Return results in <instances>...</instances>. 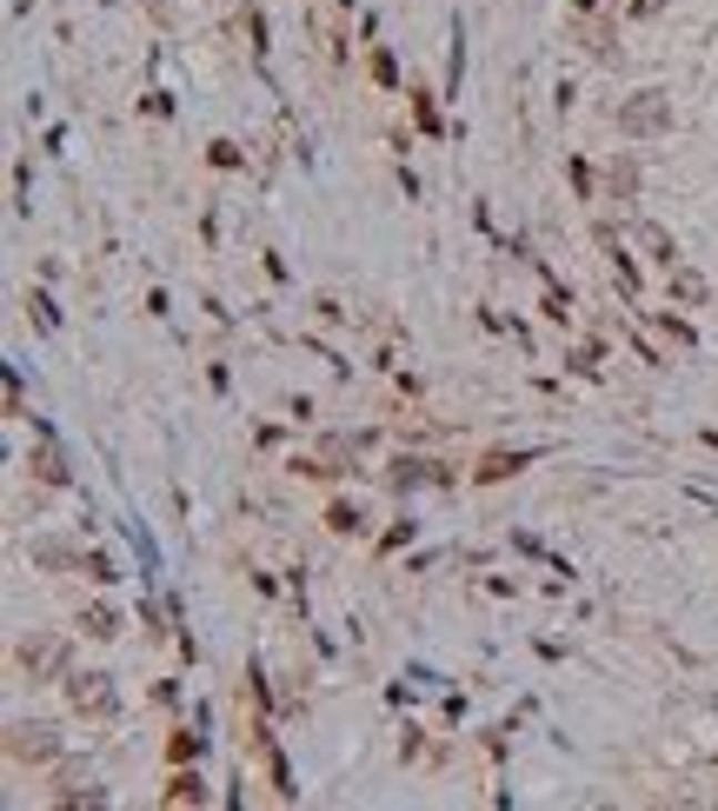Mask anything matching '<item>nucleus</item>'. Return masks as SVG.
<instances>
[{
    "mask_svg": "<svg viewBox=\"0 0 718 811\" xmlns=\"http://www.w3.org/2000/svg\"><path fill=\"white\" fill-rule=\"evenodd\" d=\"M7 759H13V766H47V759H60V726H47V719H13V726H7Z\"/></svg>",
    "mask_w": 718,
    "mask_h": 811,
    "instance_id": "1",
    "label": "nucleus"
},
{
    "mask_svg": "<svg viewBox=\"0 0 718 811\" xmlns=\"http://www.w3.org/2000/svg\"><path fill=\"white\" fill-rule=\"evenodd\" d=\"M60 692H67V706H73V712H87V719H113V706H120L107 672H67V679H60Z\"/></svg>",
    "mask_w": 718,
    "mask_h": 811,
    "instance_id": "2",
    "label": "nucleus"
},
{
    "mask_svg": "<svg viewBox=\"0 0 718 811\" xmlns=\"http://www.w3.org/2000/svg\"><path fill=\"white\" fill-rule=\"evenodd\" d=\"M13 666L33 679V686H47V679H67L73 666H67V646L60 639H20V652H13Z\"/></svg>",
    "mask_w": 718,
    "mask_h": 811,
    "instance_id": "3",
    "label": "nucleus"
},
{
    "mask_svg": "<svg viewBox=\"0 0 718 811\" xmlns=\"http://www.w3.org/2000/svg\"><path fill=\"white\" fill-rule=\"evenodd\" d=\"M666 126H673L666 93H639L633 107H619V133H633V140H653V133H666Z\"/></svg>",
    "mask_w": 718,
    "mask_h": 811,
    "instance_id": "4",
    "label": "nucleus"
},
{
    "mask_svg": "<svg viewBox=\"0 0 718 811\" xmlns=\"http://www.w3.org/2000/svg\"><path fill=\"white\" fill-rule=\"evenodd\" d=\"M33 566H53V572H87V553L67 546V539H33Z\"/></svg>",
    "mask_w": 718,
    "mask_h": 811,
    "instance_id": "5",
    "label": "nucleus"
},
{
    "mask_svg": "<svg viewBox=\"0 0 718 811\" xmlns=\"http://www.w3.org/2000/svg\"><path fill=\"white\" fill-rule=\"evenodd\" d=\"M526 459H533V453H486V459H479V473H473V479H479V486H499V479H513V473H519V466H526Z\"/></svg>",
    "mask_w": 718,
    "mask_h": 811,
    "instance_id": "6",
    "label": "nucleus"
},
{
    "mask_svg": "<svg viewBox=\"0 0 718 811\" xmlns=\"http://www.w3.org/2000/svg\"><path fill=\"white\" fill-rule=\"evenodd\" d=\"M160 805H206L200 772H173V779H166V792H160Z\"/></svg>",
    "mask_w": 718,
    "mask_h": 811,
    "instance_id": "7",
    "label": "nucleus"
},
{
    "mask_svg": "<svg viewBox=\"0 0 718 811\" xmlns=\"http://www.w3.org/2000/svg\"><path fill=\"white\" fill-rule=\"evenodd\" d=\"M606 193H613V200H633V193H639V166H633V160H613V166H606Z\"/></svg>",
    "mask_w": 718,
    "mask_h": 811,
    "instance_id": "8",
    "label": "nucleus"
},
{
    "mask_svg": "<svg viewBox=\"0 0 718 811\" xmlns=\"http://www.w3.org/2000/svg\"><path fill=\"white\" fill-rule=\"evenodd\" d=\"M27 466H33V473H40L47 486H67V479H73V473H67V459H60L53 446H40V453H27Z\"/></svg>",
    "mask_w": 718,
    "mask_h": 811,
    "instance_id": "9",
    "label": "nucleus"
},
{
    "mask_svg": "<svg viewBox=\"0 0 718 811\" xmlns=\"http://www.w3.org/2000/svg\"><path fill=\"white\" fill-rule=\"evenodd\" d=\"M326 526H333L340 539H360V533H366V519H360V506H346V499H333V506H326Z\"/></svg>",
    "mask_w": 718,
    "mask_h": 811,
    "instance_id": "10",
    "label": "nucleus"
},
{
    "mask_svg": "<svg viewBox=\"0 0 718 811\" xmlns=\"http://www.w3.org/2000/svg\"><path fill=\"white\" fill-rule=\"evenodd\" d=\"M673 293H679L686 306H706V293H712V286H706V280H699L692 266H673Z\"/></svg>",
    "mask_w": 718,
    "mask_h": 811,
    "instance_id": "11",
    "label": "nucleus"
},
{
    "mask_svg": "<svg viewBox=\"0 0 718 811\" xmlns=\"http://www.w3.org/2000/svg\"><path fill=\"white\" fill-rule=\"evenodd\" d=\"M80 626H87V639H113V632H120V619H113L107 606H87V612H80Z\"/></svg>",
    "mask_w": 718,
    "mask_h": 811,
    "instance_id": "12",
    "label": "nucleus"
},
{
    "mask_svg": "<svg viewBox=\"0 0 718 811\" xmlns=\"http://www.w3.org/2000/svg\"><path fill=\"white\" fill-rule=\"evenodd\" d=\"M413 113H419V126H426V133H439V113H433V100H426V93H413Z\"/></svg>",
    "mask_w": 718,
    "mask_h": 811,
    "instance_id": "13",
    "label": "nucleus"
},
{
    "mask_svg": "<svg viewBox=\"0 0 718 811\" xmlns=\"http://www.w3.org/2000/svg\"><path fill=\"white\" fill-rule=\"evenodd\" d=\"M373 73H380V87H393V80H400V67H393V53H373Z\"/></svg>",
    "mask_w": 718,
    "mask_h": 811,
    "instance_id": "14",
    "label": "nucleus"
},
{
    "mask_svg": "<svg viewBox=\"0 0 718 811\" xmlns=\"http://www.w3.org/2000/svg\"><path fill=\"white\" fill-rule=\"evenodd\" d=\"M546 313H553V320H566V313H573V300H566L559 286H546Z\"/></svg>",
    "mask_w": 718,
    "mask_h": 811,
    "instance_id": "15",
    "label": "nucleus"
},
{
    "mask_svg": "<svg viewBox=\"0 0 718 811\" xmlns=\"http://www.w3.org/2000/svg\"><path fill=\"white\" fill-rule=\"evenodd\" d=\"M173 759H200V739L193 732H173Z\"/></svg>",
    "mask_w": 718,
    "mask_h": 811,
    "instance_id": "16",
    "label": "nucleus"
},
{
    "mask_svg": "<svg viewBox=\"0 0 718 811\" xmlns=\"http://www.w3.org/2000/svg\"><path fill=\"white\" fill-rule=\"evenodd\" d=\"M659 7H666V0H626V13H633V20H653Z\"/></svg>",
    "mask_w": 718,
    "mask_h": 811,
    "instance_id": "17",
    "label": "nucleus"
}]
</instances>
